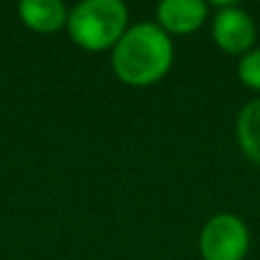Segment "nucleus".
Wrapping results in <instances>:
<instances>
[{
  "label": "nucleus",
  "instance_id": "5",
  "mask_svg": "<svg viewBox=\"0 0 260 260\" xmlns=\"http://www.w3.org/2000/svg\"><path fill=\"white\" fill-rule=\"evenodd\" d=\"M155 14L167 35H189L208 18V5L203 0H162Z\"/></svg>",
  "mask_w": 260,
  "mask_h": 260
},
{
  "label": "nucleus",
  "instance_id": "8",
  "mask_svg": "<svg viewBox=\"0 0 260 260\" xmlns=\"http://www.w3.org/2000/svg\"><path fill=\"white\" fill-rule=\"evenodd\" d=\"M238 76L249 89L260 91V48H251L247 55L240 57Z\"/></svg>",
  "mask_w": 260,
  "mask_h": 260
},
{
  "label": "nucleus",
  "instance_id": "4",
  "mask_svg": "<svg viewBox=\"0 0 260 260\" xmlns=\"http://www.w3.org/2000/svg\"><path fill=\"white\" fill-rule=\"evenodd\" d=\"M212 39L224 53L247 55L256 41V23L238 5L221 3V9L212 21Z\"/></svg>",
  "mask_w": 260,
  "mask_h": 260
},
{
  "label": "nucleus",
  "instance_id": "6",
  "mask_svg": "<svg viewBox=\"0 0 260 260\" xmlns=\"http://www.w3.org/2000/svg\"><path fill=\"white\" fill-rule=\"evenodd\" d=\"M18 16L30 30L50 35L67 25L69 12L59 0H23L18 5Z\"/></svg>",
  "mask_w": 260,
  "mask_h": 260
},
{
  "label": "nucleus",
  "instance_id": "2",
  "mask_svg": "<svg viewBox=\"0 0 260 260\" xmlns=\"http://www.w3.org/2000/svg\"><path fill=\"white\" fill-rule=\"evenodd\" d=\"M71 39L85 50H108L128 30V7L121 0H82L69 12Z\"/></svg>",
  "mask_w": 260,
  "mask_h": 260
},
{
  "label": "nucleus",
  "instance_id": "3",
  "mask_svg": "<svg viewBox=\"0 0 260 260\" xmlns=\"http://www.w3.org/2000/svg\"><path fill=\"white\" fill-rule=\"evenodd\" d=\"M203 260H244L249 251V229L238 215L221 212L208 219L199 238Z\"/></svg>",
  "mask_w": 260,
  "mask_h": 260
},
{
  "label": "nucleus",
  "instance_id": "7",
  "mask_svg": "<svg viewBox=\"0 0 260 260\" xmlns=\"http://www.w3.org/2000/svg\"><path fill=\"white\" fill-rule=\"evenodd\" d=\"M238 142L244 155L260 167V99L244 105L238 117Z\"/></svg>",
  "mask_w": 260,
  "mask_h": 260
},
{
  "label": "nucleus",
  "instance_id": "1",
  "mask_svg": "<svg viewBox=\"0 0 260 260\" xmlns=\"http://www.w3.org/2000/svg\"><path fill=\"white\" fill-rule=\"evenodd\" d=\"M174 62V44L157 23L128 27L112 50V69L126 85L144 87L165 78Z\"/></svg>",
  "mask_w": 260,
  "mask_h": 260
}]
</instances>
